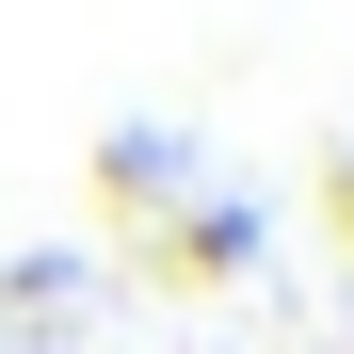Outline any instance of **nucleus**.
I'll use <instances>...</instances> for the list:
<instances>
[{"mask_svg":"<svg viewBox=\"0 0 354 354\" xmlns=\"http://www.w3.org/2000/svg\"><path fill=\"white\" fill-rule=\"evenodd\" d=\"M145 258H161L177 290H209L225 258H258V209H242V194H194V209H161V225H145Z\"/></svg>","mask_w":354,"mask_h":354,"instance_id":"f257e3e1","label":"nucleus"},{"mask_svg":"<svg viewBox=\"0 0 354 354\" xmlns=\"http://www.w3.org/2000/svg\"><path fill=\"white\" fill-rule=\"evenodd\" d=\"M177 177H194V145H177V129H129V145L97 161V194H113V209H161Z\"/></svg>","mask_w":354,"mask_h":354,"instance_id":"f03ea898","label":"nucleus"},{"mask_svg":"<svg viewBox=\"0 0 354 354\" xmlns=\"http://www.w3.org/2000/svg\"><path fill=\"white\" fill-rule=\"evenodd\" d=\"M322 209H338V242H354V145H338V161H322Z\"/></svg>","mask_w":354,"mask_h":354,"instance_id":"7ed1b4c3","label":"nucleus"}]
</instances>
